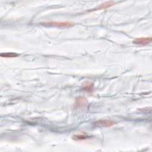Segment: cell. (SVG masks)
Here are the masks:
<instances>
[{
  "mask_svg": "<svg viewBox=\"0 0 152 152\" xmlns=\"http://www.w3.org/2000/svg\"><path fill=\"white\" fill-rule=\"evenodd\" d=\"M19 55L15 52H3L0 54V56L2 58H15Z\"/></svg>",
  "mask_w": 152,
  "mask_h": 152,
  "instance_id": "8",
  "label": "cell"
},
{
  "mask_svg": "<svg viewBox=\"0 0 152 152\" xmlns=\"http://www.w3.org/2000/svg\"><path fill=\"white\" fill-rule=\"evenodd\" d=\"M151 40L152 38L151 37H142L135 38L132 41V43L138 45H146L150 43L151 42Z\"/></svg>",
  "mask_w": 152,
  "mask_h": 152,
  "instance_id": "2",
  "label": "cell"
},
{
  "mask_svg": "<svg viewBox=\"0 0 152 152\" xmlns=\"http://www.w3.org/2000/svg\"><path fill=\"white\" fill-rule=\"evenodd\" d=\"M87 104L86 99L82 96L77 97L75 100V107L76 108H82L85 107Z\"/></svg>",
  "mask_w": 152,
  "mask_h": 152,
  "instance_id": "4",
  "label": "cell"
},
{
  "mask_svg": "<svg viewBox=\"0 0 152 152\" xmlns=\"http://www.w3.org/2000/svg\"><path fill=\"white\" fill-rule=\"evenodd\" d=\"M95 125L99 127H110L115 124L114 121L109 119H100L95 122Z\"/></svg>",
  "mask_w": 152,
  "mask_h": 152,
  "instance_id": "3",
  "label": "cell"
},
{
  "mask_svg": "<svg viewBox=\"0 0 152 152\" xmlns=\"http://www.w3.org/2000/svg\"><path fill=\"white\" fill-rule=\"evenodd\" d=\"M43 24L48 26H52L59 27H71L73 25V23L69 21H49L43 23Z\"/></svg>",
  "mask_w": 152,
  "mask_h": 152,
  "instance_id": "1",
  "label": "cell"
},
{
  "mask_svg": "<svg viewBox=\"0 0 152 152\" xmlns=\"http://www.w3.org/2000/svg\"><path fill=\"white\" fill-rule=\"evenodd\" d=\"M94 89V85L93 83L90 82H86L83 84L81 90L88 93L92 92Z\"/></svg>",
  "mask_w": 152,
  "mask_h": 152,
  "instance_id": "6",
  "label": "cell"
},
{
  "mask_svg": "<svg viewBox=\"0 0 152 152\" xmlns=\"http://www.w3.org/2000/svg\"><path fill=\"white\" fill-rule=\"evenodd\" d=\"M115 2L113 1H106L104 2L102 4H101L100 5H99L97 8H96L94 10H103V9H106L109 7H110L112 6H113V5L115 4Z\"/></svg>",
  "mask_w": 152,
  "mask_h": 152,
  "instance_id": "5",
  "label": "cell"
},
{
  "mask_svg": "<svg viewBox=\"0 0 152 152\" xmlns=\"http://www.w3.org/2000/svg\"><path fill=\"white\" fill-rule=\"evenodd\" d=\"M89 138H90V137L87 135H86V134H76L72 137L73 140H76V141L84 140L88 139Z\"/></svg>",
  "mask_w": 152,
  "mask_h": 152,
  "instance_id": "7",
  "label": "cell"
}]
</instances>
